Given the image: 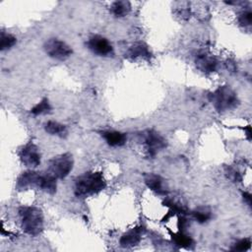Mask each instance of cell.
Segmentation results:
<instances>
[{
    "instance_id": "obj_4",
    "label": "cell",
    "mask_w": 252,
    "mask_h": 252,
    "mask_svg": "<svg viewBox=\"0 0 252 252\" xmlns=\"http://www.w3.org/2000/svg\"><path fill=\"white\" fill-rule=\"evenodd\" d=\"M73 165L74 160L72 156L70 154H62L49 160L46 172L55 179H62L70 173Z\"/></svg>"
},
{
    "instance_id": "obj_20",
    "label": "cell",
    "mask_w": 252,
    "mask_h": 252,
    "mask_svg": "<svg viewBox=\"0 0 252 252\" xmlns=\"http://www.w3.org/2000/svg\"><path fill=\"white\" fill-rule=\"evenodd\" d=\"M193 216L197 220V221L203 223L211 219V211L208 208L200 207L193 212Z\"/></svg>"
},
{
    "instance_id": "obj_12",
    "label": "cell",
    "mask_w": 252,
    "mask_h": 252,
    "mask_svg": "<svg viewBox=\"0 0 252 252\" xmlns=\"http://www.w3.org/2000/svg\"><path fill=\"white\" fill-rule=\"evenodd\" d=\"M145 183L151 190H153L154 192L159 195L167 194V190L164 186V181L159 175L153 174V173L147 174L145 176Z\"/></svg>"
},
{
    "instance_id": "obj_10",
    "label": "cell",
    "mask_w": 252,
    "mask_h": 252,
    "mask_svg": "<svg viewBox=\"0 0 252 252\" xmlns=\"http://www.w3.org/2000/svg\"><path fill=\"white\" fill-rule=\"evenodd\" d=\"M217 65H218V62L216 58L211 54L202 52L196 56V66L202 72H205V73L214 72L217 68Z\"/></svg>"
},
{
    "instance_id": "obj_13",
    "label": "cell",
    "mask_w": 252,
    "mask_h": 252,
    "mask_svg": "<svg viewBox=\"0 0 252 252\" xmlns=\"http://www.w3.org/2000/svg\"><path fill=\"white\" fill-rule=\"evenodd\" d=\"M101 137L105 140V142L111 147H120L126 143L127 137L124 133L119 131H102Z\"/></svg>"
},
{
    "instance_id": "obj_21",
    "label": "cell",
    "mask_w": 252,
    "mask_h": 252,
    "mask_svg": "<svg viewBox=\"0 0 252 252\" xmlns=\"http://www.w3.org/2000/svg\"><path fill=\"white\" fill-rule=\"evenodd\" d=\"M238 22L242 27H249L252 22V13L250 10L242 12L238 16Z\"/></svg>"
},
{
    "instance_id": "obj_18",
    "label": "cell",
    "mask_w": 252,
    "mask_h": 252,
    "mask_svg": "<svg viewBox=\"0 0 252 252\" xmlns=\"http://www.w3.org/2000/svg\"><path fill=\"white\" fill-rule=\"evenodd\" d=\"M17 42V39L14 35L10 34V33H6L4 32H1V43H0V49L6 50V49H10L11 47H13Z\"/></svg>"
},
{
    "instance_id": "obj_1",
    "label": "cell",
    "mask_w": 252,
    "mask_h": 252,
    "mask_svg": "<svg viewBox=\"0 0 252 252\" xmlns=\"http://www.w3.org/2000/svg\"><path fill=\"white\" fill-rule=\"evenodd\" d=\"M106 182L100 171H90L77 177L74 192L77 197H88L103 190Z\"/></svg>"
},
{
    "instance_id": "obj_7",
    "label": "cell",
    "mask_w": 252,
    "mask_h": 252,
    "mask_svg": "<svg viewBox=\"0 0 252 252\" xmlns=\"http://www.w3.org/2000/svg\"><path fill=\"white\" fill-rule=\"evenodd\" d=\"M87 46L93 53L99 56H109L113 53V47L108 39L98 34L91 36L87 42Z\"/></svg>"
},
{
    "instance_id": "obj_24",
    "label": "cell",
    "mask_w": 252,
    "mask_h": 252,
    "mask_svg": "<svg viewBox=\"0 0 252 252\" xmlns=\"http://www.w3.org/2000/svg\"><path fill=\"white\" fill-rule=\"evenodd\" d=\"M243 130H244L245 133H246L247 139L250 141V140H251V126H250V125H247L246 127L243 128Z\"/></svg>"
},
{
    "instance_id": "obj_17",
    "label": "cell",
    "mask_w": 252,
    "mask_h": 252,
    "mask_svg": "<svg viewBox=\"0 0 252 252\" xmlns=\"http://www.w3.org/2000/svg\"><path fill=\"white\" fill-rule=\"evenodd\" d=\"M169 233L171 235L172 241L174 242L175 245H177L178 247H182V248H188L193 244V240L190 236H188L187 234L184 233V231H178V232H171L169 230Z\"/></svg>"
},
{
    "instance_id": "obj_8",
    "label": "cell",
    "mask_w": 252,
    "mask_h": 252,
    "mask_svg": "<svg viewBox=\"0 0 252 252\" xmlns=\"http://www.w3.org/2000/svg\"><path fill=\"white\" fill-rule=\"evenodd\" d=\"M19 157L21 161L28 167L33 168L36 167L40 163V154L37 147L29 142L26 144L19 152Z\"/></svg>"
},
{
    "instance_id": "obj_22",
    "label": "cell",
    "mask_w": 252,
    "mask_h": 252,
    "mask_svg": "<svg viewBox=\"0 0 252 252\" xmlns=\"http://www.w3.org/2000/svg\"><path fill=\"white\" fill-rule=\"evenodd\" d=\"M251 246V240L249 238H244L239 241H237L234 246L232 247V250L234 251H246Z\"/></svg>"
},
{
    "instance_id": "obj_16",
    "label": "cell",
    "mask_w": 252,
    "mask_h": 252,
    "mask_svg": "<svg viewBox=\"0 0 252 252\" xmlns=\"http://www.w3.org/2000/svg\"><path fill=\"white\" fill-rule=\"evenodd\" d=\"M44 129L48 134L59 136V137H65L68 133L66 126L56 121L46 122L44 124Z\"/></svg>"
},
{
    "instance_id": "obj_9",
    "label": "cell",
    "mask_w": 252,
    "mask_h": 252,
    "mask_svg": "<svg viewBox=\"0 0 252 252\" xmlns=\"http://www.w3.org/2000/svg\"><path fill=\"white\" fill-rule=\"evenodd\" d=\"M41 174L33 170H28L23 172L17 179V188L28 189L30 187H39Z\"/></svg>"
},
{
    "instance_id": "obj_6",
    "label": "cell",
    "mask_w": 252,
    "mask_h": 252,
    "mask_svg": "<svg viewBox=\"0 0 252 252\" xmlns=\"http://www.w3.org/2000/svg\"><path fill=\"white\" fill-rule=\"evenodd\" d=\"M141 136L145 150L150 157L155 156L159 150L165 148L166 146L165 139L154 130L144 131Z\"/></svg>"
},
{
    "instance_id": "obj_2",
    "label": "cell",
    "mask_w": 252,
    "mask_h": 252,
    "mask_svg": "<svg viewBox=\"0 0 252 252\" xmlns=\"http://www.w3.org/2000/svg\"><path fill=\"white\" fill-rule=\"evenodd\" d=\"M23 230L32 236L38 235L43 229V216L36 207L25 206L19 209Z\"/></svg>"
},
{
    "instance_id": "obj_3",
    "label": "cell",
    "mask_w": 252,
    "mask_h": 252,
    "mask_svg": "<svg viewBox=\"0 0 252 252\" xmlns=\"http://www.w3.org/2000/svg\"><path fill=\"white\" fill-rule=\"evenodd\" d=\"M211 100L219 112L230 110L238 104L236 94L228 86L219 87L212 93Z\"/></svg>"
},
{
    "instance_id": "obj_11",
    "label": "cell",
    "mask_w": 252,
    "mask_h": 252,
    "mask_svg": "<svg viewBox=\"0 0 252 252\" xmlns=\"http://www.w3.org/2000/svg\"><path fill=\"white\" fill-rule=\"evenodd\" d=\"M142 233H143V227L139 226V227H135L132 228L131 230H129L128 232L124 233L119 242L120 245L122 247H132L134 245H137L142 237Z\"/></svg>"
},
{
    "instance_id": "obj_5",
    "label": "cell",
    "mask_w": 252,
    "mask_h": 252,
    "mask_svg": "<svg viewBox=\"0 0 252 252\" xmlns=\"http://www.w3.org/2000/svg\"><path fill=\"white\" fill-rule=\"evenodd\" d=\"M46 54L57 60L67 59L73 52L70 45L58 38H49L43 45Z\"/></svg>"
},
{
    "instance_id": "obj_23",
    "label": "cell",
    "mask_w": 252,
    "mask_h": 252,
    "mask_svg": "<svg viewBox=\"0 0 252 252\" xmlns=\"http://www.w3.org/2000/svg\"><path fill=\"white\" fill-rule=\"evenodd\" d=\"M243 199L246 201V203L248 204V206L250 207L251 206V195H250V193H248V192H243Z\"/></svg>"
},
{
    "instance_id": "obj_19",
    "label": "cell",
    "mask_w": 252,
    "mask_h": 252,
    "mask_svg": "<svg viewBox=\"0 0 252 252\" xmlns=\"http://www.w3.org/2000/svg\"><path fill=\"white\" fill-rule=\"evenodd\" d=\"M51 110V106L49 104V101L47 98H42L36 105H34L32 109L31 112L34 115H38V114H44L47 113Z\"/></svg>"
},
{
    "instance_id": "obj_14",
    "label": "cell",
    "mask_w": 252,
    "mask_h": 252,
    "mask_svg": "<svg viewBox=\"0 0 252 252\" xmlns=\"http://www.w3.org/2000/svg\"><path fill=\"white\" fill-rule=\"evenodd\" d=\"M151 55L148 46L143 42H137L134 43L127 51V57L129 58H138V57H144L147 58Z\"/></svg>"
},
{
    "instance_id": "obj_15",
    "label": "cell",
    "mask_w": 252,
    "mask_h": 252,
    "mask_svg": "<svg viewBox=\"0 0 252 252\" xmlns=\"http://www.w3.org/2000/svg\"><path fill=\"white\" fill-rule=\"evenodd\" d=\"M131 10V4L128 1H115L110 6V12L115 17H124Z\"/></svg>"
}]
</instances>
